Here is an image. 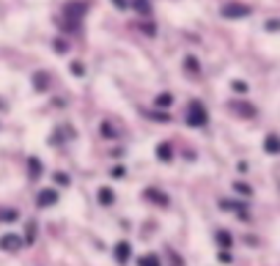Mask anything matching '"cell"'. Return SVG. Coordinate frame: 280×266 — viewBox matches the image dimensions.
Instances as JSON below:
<instances>
[{"label":"cell","mask_w":280,"mask_h":266,"mask_svg":"<svg viewBox=\"0 0 280 266\" xmlns=\"http://www.w3.org/2000/svg\"><path fill=\"white\" fill-rule=\"evenodd\" d=\"M187 126H192V129H201V126L209 124V112H206V105H203L201 99H192L190 105H187Z\"/></svg>","instance_id":"obj_1"},{"label":"cell","mask_w":280,"mask_h":266,"mask_svg":"<svg viewBox=\"0 0 280 266\" xmlns=\"http://www.w3.org/2000/svg\"><path fill=\"white\" fill-rule=\"evenodd\" d=\"M91 11L88 0H69L63 6V19H72V22H83V17Z\"/></svg>","instance_id":"obj_2"},{"label":"cell","mask_w":280,"mask_h":266,"mask_svg":"<svg viewBox=\"0 0 280 266\" xmlns=\"http://www.w3.org/2000/svg\"><path fill=\"white\" fill-rule=\"evenodd\" d=\"M253 14V8L247 3H223L220 6V17L223 19H247Z\"/></svg>","instance_id":"obj_3"},{"label":"cell","mask_w":280,"mask_h":266,"mask_svg":"<svg viewBox=\"0 0 280 266\" xmlns=\"http://www.w3.org/2000/svg\"><path fill=\"white\" fill-rule=\"evenodd\" d=\"M143 198L146 201H151V203H157V206H170V195H165L162 189H157V187H146L143 189Z\"/></svg>","instance_id":"obj_4"},{"label":"cell","mask_w":280,"mask_h":266,"mask_svg":"<svg viewBox=\"0 0 280 266\" xmlns=\"http://www.w3.org/2000/svg\"><path fill=\"white\" fill-rule=\"evenodd\" d=\"M19 247H25V239L17 236V233H6V236H0V250L3 253H17Z\"/></svg>","instance_id":"obj_5"},{"label":"cell","mask_w":280,"mask_h":266,"mask_svg":"<svg viewBox=\"0 0 280 266\" xmlns=\"http://www.w3.org/2000/svg\"><path fill=\"white\" fill-rule=\"evenodd\" d=\"M58 203V189H53V187H47V189H42L36 195V206L39 209H50V206H55Z\"/></svg>","instance_id":"obj_6"},{"label":"cell","mask_w":280,"mask_h":266,"mask_svg":"<svg viewBox=\"0 0 280 266\" xmlns=\"http://www.w3.org/2000/svg\"><path fill=\"white\" fill-rule=\"evenodd\" d=\"M113 258L118 261V264H126V261L132 258V244L126 242V239H121V242L113 244Z\"/></svg>","instance_id":"obj_7"},{"label":"cell","mask_w":280,"mask_h":266,"mask_svg":"<svg viewBox=\"0 0 280 266\" xmlns=\"http://www.w3.org/2000/svg\"><path fill=\"white\" fill-rule=\"evenodd\" d=\"M264 151H267V154H280V135L269 132V135L264 137Z\"/></svg>","instance_id":"obj_8"},{"label":"cell","mask_w":280,"mask_h":266,"mask_svg":"<svg viewBox=\"0 0 280 266\" xmlns=\"http://www.w3.org/2000/svg\"><path fill=\"white\" fill-rule=\"evenodd\" d=\"M231 110L236 112V115H242V118H253V115H256V107L244 105V102H231Z\"/></svg>","instance_id":"obj_9"},{"label":"cell","mask_w":280,"mask_h":266,"mask_svg":"<svg viewBox=\"0 0 280 266\" xmlns=\"http://www.w3.org/2000/svg\"><path fill=\"white\" fill-rule=\"evenodd\" d=\"M154 154H157V160H160V162H170L173 160V146H170V143H157V151H154Z\"/></svg>","instance_id":"obj_10"},{"label":"cell","mask_w":280,"mask_h":266,"mask_svg":"<svg viewBox=\"0 0 280 266\" xmlns=\"http://www.w3.org/2000/svg\"><path fill=\"white\" fill-rule=\"evenodd\" d=\"M42 173H44V165L39 162V157H28V176L36 181V178H42Z\"/></svg>","instance_id":"obj_11"},{"label":"cell","mask_w":280,"mask_h":266,"mask_svg":"<svg viewBox=\"0 0 280 266\" xmlns=\"http://www.w3.org/2000/svg\"><path fill=\"white\" fill-rule=\"evenodd\" d=\"M96 201L102 203V206H113L115 203V192L110 187H99V192H96Z\"/></svg>","instance_id":"obj_12"},{"label":"cell","mask_w":280,"mask_h":266,"mask_svg":"<svg viewBox=\"0 0 280 266\" xmlns=\"http://www.w3.org/2000/svg\"><path fill=\"white\" fill-rule=\"evenodd\" d=\"M17 219H19V212H17V209H11V206H0V222H3V225L17 222Z\"/></svg>","instance_id":"obj_13"},{"label":"cell","mask_w":280,"mask_h":266,"mask_svg":"<svg viewBox=\"0 0 280 266\" xmlns=\"http://www.w3.org/2000/svg\"><path fill=\"white\" fill-rule=\"evenodd\" d=\"M215 242H217V247H220V250H228V247H233V236H231L228 231H223V228L215 233Z\"/></svg>","instance_id":"obj_14"},{"label":"cell","mask_w":280,"mask_h":266,"mask_svg":"<svg viewBox=\"0 0 280 266\" xmlns=\"http://www.w3.org/2000/svg\"><path fill=\"white\" fill-rule=\"evenodd\" d=\"M184 69H187V74L198 77V74H201V60H198L195 55H187V58H184Z\"/></svg>","instance_id":"obj_15"},{"label":"cell","mask_w":280,"mask_h":266,"mask_svg":"<svg viewBox=\"0 0 280 266\" xmlns=\"http://www.w3.org/2000/svg\"><path fill=\"white\" fill-rule=\"evenodd\" d=\"M33 88L36 91H47L50 88V74L47 71H36V74H33Z\"/></svg>","instance_id":"obj_16"},{"label":"cell","mask_w":280,"mask_h":266,"mask_svg":"<svg viewBox=\"0 0 280 266\" xmlns=\"http://www.w3.org/2000/svg\"><path fill=\"white\" fill-rule=\"evenodd\" d=\"M143 115L149 121H157V124H168L170 121V112H162V110H146Z\"/></svg>","instance_id":"obj_17"},{"label":"cell","mask_w":280,"mask_h":266,"mask_svg":"<svg viewBox=\"0 0 280 266\" xmlns=\"http://www.w3.org/2000/svg\"><path fill=\"white\" fill-rule=\"evenodd\" d=\"M99 135L105 137V140H115V137H118V132H115V126H113V124H108V121H102V126H99Z\"/></svg>","instance_id":"obj_18"},{"label":"cell","mask_w":280,"mask_h":266,"mask_svg":"<svg viewBox=\"0 0 280 266\" xmlns=\"http://www.w3.org/2000/svg\"><path fill=\"white\" fill-rule=\"evenodd\" d=\"M154 105H157V107H170V105H173V94H170V91H162V94H157V96H154Z\"/></svg>","instance_id":"obj_19"},{"label":"cell","mask_w":280,"mask_h":266,"mask_svg":"<svg viewBox=\"0 0 280 266\" xmlns=\"http://www.w3.org/2000/svg\"><path fill=\"white\" fill-rule=\"evenodd\" d=\"M132 8L146 17V14H151V0H132Z\"/></svg>","instance_id":"obj_20"},{"label":"cell","mask_w":280,"mask_h":266,"mask_svg":"<svg viewBox=\"0 0 280 266\" xmlns=\"http://www.w3.org/2000/svg\"><path fill=\"white\" fill-rule=\"evenodd\" d=\"M137 266H160V258H157L154 253H149V255H140V258H137Z\"/></svg>","instance_id":"obj_21"},{"label":"cell","mask_w":280,"mask_h":266,"mask_svg":"<svg viewBox=\"0 0 280 266\" xmlns=\"http://www.w3.org/2000/svg\"><path fill=\"white\" fill-rule=\"evenodd\" d=\"M25 244H33V239H36V222H33V219H30L28 222V228H25Z\"/></svg>","instance_id":"obj_22"},{"label":"cell","mask_w":280,"mask_h":266,"mask_svg":"<svg viewBox=\"0 0 280 266\" xmlns=\"http://www.w3.org/2000/svg\"><path fill=\"white\" fill-rule=\"evenodd\" d=\"M140 30H143L149 39H154V36H157V25L151 22V19H149V22H140Z\"/></svg>","instance_id":"obj_23"},{"label":"cell","mask_w":280,"mask_h":266,"mask_svg":"<svg viewBox=\"0 0 280 266\" xmlns=\"http://www.w3.org/2000/svg\"><path fill=\"white\" fill-rule=\"evenodd\" d=\"M53 50H55L58 55H66V53H69V44H66L63 39H55V42H53Z\"/></svg>","instance_id":"obj_24"},{"label":"cell","mask_w":280,"mask_h":266,"mask_svg":"<svg viewBox=\"0 0 280 266\" xmlns=\"http://www.w3.org/2000/svg\"><path fill=\"white\" fill-rule=\"evenodd\" d=\"M231 88H233V94H247V83L244 80H233Z\"/></svg>","instance_id":"obj_25"},{"label":"cell","mask_w":280,"mask_h":266,"mask_svg":"<svg viewBox=\"0 0 280 266\" xmlns=\"http://www.w3.org/2000/svg\"><path fill=\"white\" fill-rule=\"evenodd\" d=\"M69 69H72V74H74V77H83V74H85V66L80 63V60H74V63L69 66Z\"/></svg>","instance_id":"obj_26"},{"label":"cell","mask_w":280,"mask_h":266,"mask_svg":"<svg viewBox=\"0 0 280 266\" xmlns=\"http://www.w3.org/2000/svg\"><path fill=\"white\" fill-rule=\"evenodd\" d=\"M55 184H60V187H69V184H72V178L66 176V173H55Z\"/></svg>","instance_id":"obj_27"},{"label":"cell","mask_w":280,"mask_h":266,"mask_svg":"<svg viewBox=\"0 0 280 266\" xmlns=\"http://www.w3.org/2000/svg\"><path fill=\"white\" fill-rule=\"evenodd\" d=\"M264 28H267L269 33H278V30H280V19H267V22H264Z\"/></svg>","instance_id":"obj_28"},{"label":"cell","mask_w":280,"mask_h":266,"mask_svg":"<svg viewBox=\"0 0 280 266\" xmlns=\"http://www.w3.org/2000/svg\"><path fill=\"white\" fill-rule=\"evenodd\" d=\"M233 189H236L239 195H250V187H247V184H242V181H233Z\"/></svg>","instance_id":"obj_29"},{"label":"cell","mask_w":280,"mask_h":266,"mask_svg":"<svg viewBox=\"0 0 280 266\" xmlns=\"http://www.w3.org/2000/svg\"><path fill=\"white\" fill-rule=\"evenodd\" d=\"M113 6L118 11H126V8H132V0H113Z\"/></svg>","instance_id":"obj_30"},{"label":"cell","mask_w":280,"mask_h":266,"mask_svg":"<svg viewBox=\"0 0 280 266\" xmlns=\"http://www.w3.org/2000/svg\"><path fill=\"white\" fill-rule=\"evenodd\" d=\"M124 173H126L124 167H115V170H113V178H121V176H124Z\"/></svg>","instance_id":"obj_31"},{"label":"cell","mask_w":280,"mask_h":266,"mask_svg":"<svg viewBox=\"0 0 280 266\" xmlns=\"http://www.w3.org/2000/svg\"><path fill=\"white\" fill-rule=\"evenodd\" d=\"M0 110H6V102H3V99H0Z\"/></svg>","instance_id":"obj_32"}]
</instances>
